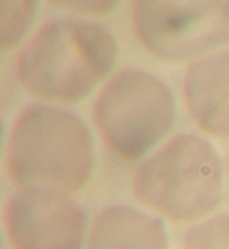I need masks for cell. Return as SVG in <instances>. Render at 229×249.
<instances>
[{
	"label": "cell",
	"mask_w": 229,
	"mask_h": 249,
	"mask_svg": "<svg viewBox=\"0 0 229 249\" xmlns=\"http://www.w3.org/2000/svg\"><path fill=\"white\" fill-rule=\"evenodd\" d=\"M133 193L169 219L197 221L221 203V157L205 139L177 135L137 169Z\"/></svg>",
	"instance_id": "3"
},
{
	"label": "cell",
	"mask_w": 229,
	"mask_h": 249,
	"mask_svg": "<svg viewBox=\"0 0 229 249\" xmlns=\"http://www.w3.org/2000/svg\"><path fill=\"white\" fill-rule=\"evenodd\" d=\"M4 227L14 249H83L87 213L63 189L20 187L6 201Z\"/></svg>",
	"instance_id": "6"
},
{
	"label": "cell",
	"mask_w": 229,
	"mask_h": 249,
	"mask_svg": "<svg viewBox=\"0 0 229 249\" xmlns=\"http://www.w3.org/2000/svg\"><path fill=\"white\" fill-rule=\"evenodd\" d=\"M95 165L93 137L85 121L51 105H28L12 123L6 169L18 187L79 191Z\"/></svg>",
	"instance_id": "2"
},
{
	"label": "cell",
	"mask_w": 229,
	"mask_h": 249,
	"mask_svg": "<svg viewBox=\"0 0 229 249\" xmlns=\"http://www.w3.org/2000/svg\"><path fill=\"white\" fill-rule=\"evenodd\" d=\"M133 30L161 60L199 58L229 42V0H133Z\"/></svg>",
	"instance_id": "5"
},
{
	"label": "cell",
	"mask_w": 229,
	"mask_h": 249,
	"mask_svg": "<svg viewBox=\"0 0 229 249\" xmlns=\"http://www.w3.org/2000/svg\"><path fill=\"white\" fill-rule=\"evenodd\" d=\"M88 249H169L161 219L129 205H111L97 215Z\"/></svg>",
	"instance_id": "8"
},
{
	"label": "cell",
	"mask_w": 229,
	"mask_h": 249,
	"mask_svg": "<svg viewBox=\"0 0 229 249\" xmlns=\"http://www.w3.org/2000/svg\"><path fill=\"white\" fill-rule=\"evenodd\" d=\"M51 2L76 14H106L119 4V0H51Z\"/></svg>",
	"instance_id": "11"
},
{
	"label": "cell",
	"mask_w": 229,
	"mask_h": 249,
	"mask_svg": "<svg viewBox=\"0 0 229 249\" xmlns=\"http://www.w3.org/2000/svg\"><path fill=\"white\" fill-rule=\"evenodd\" d=\"M177 103L171 89L143 69H123L105 85L95 103L99 135L115 155L137 161L169 133Z\"/></svg>",
	"instance_id": "4"
},
{
	"label": "cell",
	"mask_w": 229,
	"mask_h": 249,
	"mask_svg": "<svg viewBox=\"0 0 229 249\" xmlns=\"http://www.w3.org/2000/svg\"><path fill=\"white\" fill-rule=\"evenodd\" d=\"M117 53V42L103 24L54 18L22 46L14 72L30 95L76 103L111 72Z\"/></svg>",
	"instance_id": "1"
},
{
	"label": "cell",
	"mask_w": 229,
	"mask_h": 249,
	"mask_svg": "<svg viewBox=\"0 0 229 249\" xmlns=\"http://www.w3.org/2000/svg\"><path fill=\"white\" fill-rule=\"evenodd\" d=\"M183 92L193 121L205 133L229 139V51L191 62Z\"/></svg>",
	"instance_id": "7"
},
{
	"label": "cell",
	"mask_w": 229,
	"mask_h": 249,
	"mask_svg": "<svg viewBox=\"0 0 229 249\" xmlns=\"http://www.w3.org/2000/svg\"><path fill=\"white\" fill-rule=\"evenodd\" d=\"M38 0H2L0 6V49H14L36 17Z\"/></svg>",
	"instance_id": "9"
},
{
	"label": "cell",
	"mask_w": 229,
	"mask_h": 249,
	"mask_svg": "<svg viewBox=\"0 0 229 249\" xmlns=\"http://www.w3.org/2000/svg\"><path fill=\"white\" fill-rule=\"evenodd\" d=\"M185 249H229V215H217L187 231Z\"/></svg>",
	"instance_id": "10"
}]
</instances>
